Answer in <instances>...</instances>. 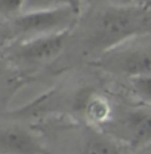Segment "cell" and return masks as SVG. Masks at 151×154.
<instances>
[{"label": "cell", "instance_id": "1", "mask_svg": "<svg viewBox=\"0 0 151 154\" xmlns=\"http://www.w3.org/2000/svg\"><path fill=\"white\" fill-rule=\"evenodd\" d=\"M76 6H67L52 11L25 12L9 21L11 36L30 40L34 37L67 33L76 21Z\"/></svg>", "mask_w": 151, "mask_h": 154}, {"label": "cell", "instance_id": "2", "mask_svg": "<svg viewBox=\"0 0 151 154\" xmlns=\"http://www.w3.org/2000/svg\"><path fill=\"white\" fill-rule=\"evenodd\" d=\"M139 25V15L135 14L132 8H114L107 11L99 19L98 37L104 45L116 43L133 34Z\"/></svg>", "mask_w": 151, "mask_h": 154}, {"label": "cell", "instance_id": "3", "mask_svg": "<svg viewBox=\"0 0 151 154\" xmlns=\"http://www.w3.org/2000/svg\"><path fill=\"white\" fill-rule=\"evenodd\" d=\"M64 45H65V33L34 37L30 40H24L19 45L17 55L28 62L45 64L55 59L62 52Z\"/></svg>", "mask_w": 151, "mask_h": 154}, {"label": "cell", "instance_id": "4", "mask_svg": "<svg viewBox=\"0 0 151 154\" xmlns=\"http://www.w3.org/2000/svg\"><path fill=\"white\" fill-rule=\"evenodd\" d=\"M0 154H43L39 139L21 126H8L2 131Z\"/></svg>", "mask_w": 151, "mask_h": 154}, {"label": "cell", "instance_id": "5", "mask_svg": "<svg viewBox=\"0 0 151 154\" xmlns=\"http://www.w3.org/2000/svg\"><path fill=\"white\" fill-rule=\"evenodd\" d=\"M125 126L135 142H145L151 139V113L135 111L128 116Z\"/></svg>", "mask_w": 151, "mask_h": 154}, {"label": "cell", "instance_id": "6", "mask_svg": "<svg viewBox=\"0 0 151 154\" xmlns=\"http://www.w3.org/2000/svg\"><path fill=\"white\" fill-rule=\"evenodd\" d=\"M122 67L131 77L141 74H151V57L147 54L133 52L122 59Z\"/></svg>", "mask_w": 151, "mask_h": 154}, {"label": "cell", "instance_id": "7", "mask_svg": "<svg viewBox=\"0 0 151 154\" xmlns=\"http://www.w3.org/2000/svg\"><path fill=\"white\" fill-rule=\"evenodd\" d=\"M82 154H119V148L105 135L94 134L86 138Z\"/></svg>", "mask_w": 151, "mask_h": 154}, {"label": "cell", "instance_id": "8", "mask_svg": "<svg viewBox=\"0 0 151 154\" xmlns=\"http://www.w3.org/2000/svg\"><path fill=\"white\" fill-rule=\"evenodd\" d=\"M86 116L89 120H92L95 123H102V122H107L110 113H111V108L108 105V102L99 96H95L92 98L88 104H86Z\"/></svg>", "mask_w": 151, "mask_h": 154}, {"label": "cell", "instance_id": "9", "mask_svg": "<svg viewBox=\"0 0 151 154\" xmlns=\"http://www.w3.org/2000/svg\"><path fill=\"white\" fill-rule=\"evenodd\" d=\"M67 6H76V0H25L24 12H37V11H52Z\"/></svg>", "mask_w": 151, "mask_h": 154}, {"label": "cell", "instance_id": "10", "mask_svg": "<svg viewBox=\"0 0 151 154\" xmlns=\"http://www.w3.org/2000/svg\"><path fill=\"white\" fill-rule=\"evenodd\" d=\"M131 83L135 94L139 98H142L145 102L151 104V74L131 77Z\"/></svg>", "mask_w": 151, "mask_h": 154}, {"label": "cell", "instance_id": "11", "mask_svg": "<svg viewBox=\"0 0 151 154\" xmlns=\"http://www.w3.org/2000/svg\"><path fill=\"white\" fill-rule=\"evenodd\" d=\"M25 0H0V11L5 19H14L24 12Z\"/></svg>", "mask_w": 151, "mask_h": 154}, {"label": "cell", "instance_id": "12", "mask_svg": "<svg viewBox=\"0 0 151 154\" xmlns=\"http://www.w3.org/2000/svg\"><path fill=\"white\" fill-rule=\"evenodd\" d=\"M116 8H132L138 0H111Z\"/></svg>", "mask_w": 151, "mask_h": 154}]
</instances>
